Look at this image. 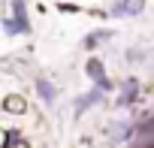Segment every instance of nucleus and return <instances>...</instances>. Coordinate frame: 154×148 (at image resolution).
I'll list each match as a JSON object with an SVG mask.
<instances>
[{"label":"nucleus","mask_w":154,"mask_h":148,"mask_svg":"<svg viewBox=\"0 0 154 148\" xmlns=\"http://www.w3.org/2000/svg\"><path fill=\"white\" fill-rule=\"evenodd\" d=\"M9 12L3 15V33L6 36H24L30 33V15H27V0H9Z\"/></svg>","instance_id":"f257e3e1"},{"label":"nucleus","mask_w":154,"mask_h":148,"mask_svg":"<svg viewBox=\"0 0 154 148\" xmlns=\"http://www.w3.org/2000/svg\"><path fill=\"white\" fill-rule=\"evenodd\" d=\"M148 0H112L109 6V18H136L145 12Z\"/></svg>","instance_id":"f03ea898"},{"label":"nucleus","mask_w":154,"mask_h":148,"mask_svg":"<svg viewBox=\"0 0 154 148\" xmlns=\"http://www.w3.org/2000/svg\"><path fill=\"white\" fill-rule=\"evenodd\" d=\"M85 72H88V79H91L97 88H103L106 94L115 88V82L106 76V66H103V60H100V57H88V63H85Z\"/></svg>","instance_id":"7ed1b4c3"},{"label":"nucleus","mask_w":154,"mask_h":148,"mask_svg":"<svg viewBox=\"0 0 154 148\" xmlns=\"http://www.w3.org/2000/svg\"><path fill=\"white\" fill-rule=\"evenodd\" d=\"M139 91H142V85H139V79L136 76H127L124 82H121V91H118V106L121 109H127V106H136L139 103Z\"/></svg>","instance_id":"20e7f679"},{"label":"nucleus","mask_w":154,"mask_h":148,"mask_svg":"<svg viewBox=\"0 0 154 148\" xmlns=\"http://www.w3.org/2000/svg\"><path fill=\"white\" fill-rule=\"evenodd\" d=\"M115 36V30H109V27H97V30H91L85 39H82V48H88V51H94V48H100L103 42H109Z\"/></svg>","instance_id":"39448f33"},{"label":"nucleus","mask_w":154,"mask_h":148,"mask_svg":"<svg viewBox=\"0 0 154 148\" xmlns=\"http://www.w3.org/2000/svg\"><path fill=\"white\" fill-rule=\"evenodd\" d=\"M103 94H106V91H103V88H97V85H94V88H91V91H88V94H82V97H79V100H75V112H79V115H82V112H85V109H91V106H97V103H100V100H103Z\"/></svg>","instance_id":"423d86ee"},{"label":"nucleus","mask_w":154,"mask_h":148,"mask_svg":"<svg viewBox=\"0 0 154 148\" xmlns=\"http://www.w3.org/2000/svg\"><path fill=\"white\" fill-rule=\"evenodd\" d=\"M36 94H39V100H42V103H48V106L57 100V88H54L45 76H39V79H36Z\"/></svg>","instance_id":"0eeeda50"},{"label":"nucleus","mask_w":154,"mask_h":148,"mask_svg":"<svg viewBox=\"0 0 154 148\" xmlns=\"http://www.w3.org/2000/svg\"><path fill=\"white\" fill-rule=\"evenodd\" d=\"M3 109H6V112H24V103L15 100V97H9V100L3 103Z\"/></svg>","instance_id":"6e6552de"},{"label":"nucleus","mask_w":154,"mask_h":148,"mask_svg":"<svg viewBox=\"0 0 154 148\" xmlns=\"http://www.w3.org/2000/svg\"><path fill=\"white\" fill-rule=\"evenodd\" d=\"M142 57H145V54H142V51H136V48H130V51H127V60H142Z\"/></svg>","instance_id":"1a4fd4ad"}]
</instances>
